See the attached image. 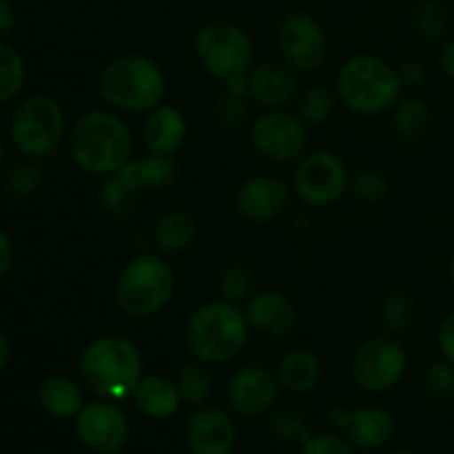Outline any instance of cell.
<instances>
[{
	"mask_svg": "<svg viewBox=\"0 0 454 454\" xmlns=\"http://www.w3.org/2000/svg\"><path fill=\"white\" fill-rule=\"evenodd\" d=\"M142 353L136 341L120 335H102L84 346L78 362L82 384L96 397L106 402H124L133 397L142 381Z\"/></svg>",
	"mask_w": 454,
	"mask_h": 454,
	"instance_id": "cell-1",
	"label": "cell"
},
{
	"mask_svg": "<svg viewBox=\"0 0 454 454\" xmlns=\"http://www.w3.org/2000/svg\"><path fill=\"white\" fill-rule=\"evenodd\" d=\"M69 151L82 171L106 177L133 160L131 129L109 111H89L71 127Z\"/></svg>",
	"mask_w": 454,
	"mask_h": 454,
	"instance_id": "cell-2",
	"label": "cell"
},
{
	"mask_svg": "<svg viewBox=\"0 0 454 454\" xmlns=\"http://www.w3.org/2000/svg\"><path fill=\"white\" fill-rule=\"evenodd\" d=\"M247 313L226 300L207 301L189 317L186 348L202 364H226L238 357L248 341Z\"/></svg>",
	"mask_w": 454,
	"mask_h": 454,
	"instance_id": "cell-3",
	"label": "cell"
},
{
	"mask_svg": "<svg viewBox=\"0 0 454 454\" xmlns=\"http://www.w3.org/2000/svg\"><path fill=\"white\" fill-rule=\"evenodd\" d=\"M335 91L353 114L380 115L397 105L403 87L397 67L372 53H355L337 71Z\"/></svg>",
	"mask_w": 454,
	"mask_h": 454,
	"instance_id": "cell-4",
	"label": "cell"
},
{
	"mask_svg": "<svg viewBox=\"0 0 454 454\" xmlns=\"http://www.w3.org/2000/svg\"><path fill=\"white\" fill-rule=\"evenodd\" d=\"M102 98L127 114H149L162 105L167 80L155 60L137 53L114 58L100 74Z\"/></svg>",
	"mask_w": 454,
	"mask_h": 454,
	"instance_id": "cell-5",
	"label": "cell"
},
{
	"mask_svg": "<svg viewBox=\"0 0 454 454\" xmlns=\"http://www.w3.org/2000/svg\"><path fill=\"white\" fill-rule=\"evenodd\" d=\"M176 293V270L167 260L151 253L136 255L120 273L115 304L133 319L160 313Z\"/></svg>",
	"mask_w": 454,
	"mask_h": 454,
	"instance_id": "cell-6",
	"label": "cell"
},
{
	"mask_svg": "<svg viewBox=\"0 0 454 454\" xmlns=\"http://www.w3.org/2000/svg\"><path fill=\"white\" fill-rule=\"evenodd\" d=\"M67 120L60 102L51 96H31L18 105L9 124L12 145L27 160H44L65 140Z\"/></svg>",
	"mask_w": 454,
	"mask_h": 454,
	"instance_id": "cell-7",
	"label": "cell"
},
{
	"mask_svg": "<svg viewBox=\"0 0 454 454\" xmlns=\"http://www.w3.org/2000/svg\"><path fill=\"white\" fill-rule=\"evenodd\" d=\"M193 51L204 71L224 82L231 75L251 69L253 40L242 27L208 22L195 34Z\"/></svg>",
	"mask_w": 454,
	"mask_h": 454,
	"instance_id": "cell-8",
	"label": "cell"
},
{
	"mask_svg": "<svg viewBox=\"0 0 454 454\" xmlns=\"http://www.w3.org/2000/svg\"><path fill=\"white\" fill-rule=\"evenodd\" d=\"M348 184V167L333 151L304 153L293 171V191L309 207L324 208L340 202Z\"/></svg>",
	"mask_w": 454,
	"mask_h": 454,
	"instance_id": "cell-9",
	"label": "cell"
},
{
	"mask_svg": "<svg viewBox=\"0 0 454 454\" xmlns=\"http://www.w3.org/2000/svg\"><path fill=\"white\" fill-rule=\"evenodd\" d=\"M406 368L408 355L402 341L388 335H380L364 341L355 353L353 380L366 393H388L402 381Z\"/></svg>",
	"mask_w": 454,
	"mask_h": 454,
	"instance_id": "cell-10",
	"label": "cell"
},
{
	"mask_svg": "<svg viewBox=\"0 0 454 454\" xmlns=\"http://www.w3.org/2000/svg\"><path fill=\"white\" fill-rule=\"evenodd\" d=\"M282 60L297 74H315L326 60L328 38L322 22L309 12H291L278 29Z\"/></svg>",
	"mask_w": 454,
	"mask_h": 454,
	"instance_id": "cell-11",
	"label": "cell"
},
{
	"mask_svg": "<svg viewBox=\"0 0 454 454\" xmlns=\"http://www.w3.org/2000/svg\"><path fill=\"white\" fill-rule=\"evenodd\" d=\"M251 142L257 153L270 162L291 164L306 153L309 133L297 115L284 109H269L253 122Z\"/></svg>",
	"mask_w": 454,
	"mask_h": 454,
	"instance_id": "cell-12",
	"label": "cell"
},
{
	"mask_svg": "<svg viewBox=\"0 0 454 454\" xmlns=\"http://www.w3.org/2000/svg\"><path fill=\"white\" fill-rule=\"evenodd\" d=\"M75 434L87 450L96 454H118L127 446L129 419L115 402L98 399L84 403L75 417Z\"/></svg>",
	"mask_w": 454,
	"mask_h": 454,
	"instance_id": "cell-13",
	"label": "cell"
},
{
	"mask_svg": "<svg viewBox=\"0 0 454 454\" xmlns=\"http://www.w3.org/2000/svg\"><path fill=\"white\" fill-rule=\"evenodd\" d=\"M278 375L266 371L264 366L239 368L229 381L226 399L229 406L242 417H260L273 408L279 395Z\"/></svg>",
	"mask_w": 454,
	"mask_h": 454,
	"instance_id": "cell-14",
	"label": "cell"
},
{
	"mask_svg": "<svg viewBox=\"0 0 454 454\" xmlns=\"http://www.w3.org/2000/svg\"><path fill=\"white\" fill-rule=\"evenodd\" d=\"M288 200H291V189L279 177L253 176L238 189L235 207L247 222L269 224L286 211Z\"/></svg>",
	"mask_w": 454,
	"mask_h": 454,
	"instance_id": "cell-15",
	"label": "cell"
},
{
	"mask_svg": "<svg viewBox=\"0 0 454 454\" xmlns=\"http://www.w3.org/2000/svg\"><path fill=\"white\" fill-rule=\"evenodd\" d=\"M186 443L193 454H233L238 443L233 419L217 406H198L186 424Z\"/></svg>",
	"mask_w": 454,
	"mask_h": 454,
	"instance_id": "cell-16",
	"label": "cell"
},
{
	"mask_svg": "<svg viewBox=\"0 0 454 454\" xmlns=\"http://www.w3.org/2000/svg\"><path fill=\"white\" fill-rule=\"evenodd\" d=\"M295 74L284 60L260 62L248 71V96L264 109H284L297 100Z\"/></svg>",
	"mask_w": 454,
	"mask_h": 454,
	"instance_id": "cell-17",
	"label": "cell"
},
{
	"mask_svg": "<svg viewBox=\"0 0 454 454\" xmlns=\"http://www.w3.org/2000/svg\"><path fill=\"white\" fill-rule=\"evenodd\" d=\"M244 313L251 331L266 337H286L297 326L295 306L278 291H260L251 295Z\"/></svg>",
	"mask_w": 454,
	"mask_h": 454,
	"instance_id": "cell-18",
	"label": "cell"
},
{
	"mask_svg": "<svg viewBox=\"0 0 454 454\" xmlns=\"http://www.w3.org/2000/svg\"><path fill=\"white\" fill-rule=\"evenodd\" d=\"M344 433L350 446L357 450H380L393 439L395 419L388 411L380 406H359L348 411Z\"/></svg>",
	"mask_w": 454,
	"mask_h": 454,
	"instance_id": "cell-19",
	"label": "cell"
},
{
	"mask_svg": "<svg viewBox=\"0 0 454 454\" xmlns=\"http://www.w3.org/2000/svg\"><path fill=\"white\" fill-rule=\"evenodd\" d=\"M186 137V120L173 105H158L146 114L142 124V140L151 153L173 155Z\"/></svg>",
	"mask_w": 454,
	"mask_h": 454,
	"instance_id": "cell-20",
	"label": "cell"
},
{
	"mask_svg": "<svg viewBox=\"0 0 454 454\" xmlns=\"http://www.w3.org/2000/svg\"><path fill=\"white\" fill-rule=\"evenodd\" d=\"M278 381L293 395H306L317 388L322 380V362L309 348H291L278 364Z\"/></svg>",
	"mask_w": 454,
	"mask_h": 454,
	"instance_id": "cell-21",
	"label": "cell"
},
{
	"mask_svg": "<svg viewBox=\"0 0 454 454\" xmlns=\"http://www.w3.org/2000/svg\"><path fill=\"white\" fill-rule=\"evenodd\" d=\"M133 403L137 411L149 419H168L177 412L182 399L177 393L176 380H168L162 375H149L142 377L137 384L136 393H133Z\"/></svg>",
	"mask_w": 454,
	"mask_h": 454,
	"instance_id": "cell-22",
	"label": "cell"
},
{
	"mask_svg": "<svg viewBox=\"0 0 454 454\" xmlns=\"http://www.w3.org/2000/svg\"><path fill=\"white\" fill-rule=\"evenodd\" d=\"M38 402L47 415L56 419H75L84 408L82 390L69 377L53 375L40 384Z\"/></svg>",
	"mask_w": 454,
	"mask_h": 454,
	"instance_id": "cell-23",
	"label": "cell"
},
{
	"mask_svg": "<svg viewBox=\"0 0 454 454\" xmlns=\"http://www.w3.org/2000/svg\"><path fill=\"white\" fill-rule=\"evenodd\" d=\"M142 189L131 176V171L124 164L120 171L111 173L105 177L100 191H98V200H100L102 208L111 213L114 217H129L137 207Z\"/></svg>",
	"mask_w": 454,
	"mask_h": 454,
	"instance_id": "cell-24",
	"label": "cell"
},
{
	"mask_svg": "<svg viewBox=\"0 0 454 454\" xmlns=\"http://www.w3.org/2000/svg\"><path fill=\"white\" fill-rule=\"evenodd\" d=\"M127 168L142 191H164L176 184L180 176V164L173 155L151 153L146 158H133L127 162Z\"/></svg>",
	"mask_w": 454,
	"mask_h": 454,
	"instance_id": "cell-25",
	"label": "cell"
},
{
	"mask_svg": "<svg viewBox=\"0 0 454 454\" xmlns=\"http://www.w3.org/2000/svg\"><path fill=\"white\" fill-rule=\"evenodd\" d=\"M433 127V111L424 98L408 96L397 100L393 111V129L402 140L419 142Z\"/></svg>",
	"mask_w": 454,
	"mask_h": 454,
	"instance_id": "cell-26",
	"label": "cell"
},
{
	"mask_svg": "<svg viewBox=\"0 0 454 454\" xmlns=\"http://www.w3.org/2000/svg\"><path fill=\"white\" fill-rule=\"evenodd\" d=\"M195 235H198V222L191 213L180 208L168 211L155 224V244L162 253L186 251L195 242Z\"/></svg>",
	"mask_w": 454,
	"mask_h": 454,
	"instance_id": "cell-27",
	"label": "cell"
},
{
	"mask_svg": "<svg viewBox=\"0 0 454 454\" xmlns=\"http://www.w3.org/2000/svg\"><path fill=\"white\" fill-rule=\"evenodd\" d=\"M337 100L340 96L335 89H331L328 84H313L297 98V118L306 127H319L335 114Z\"/></svg>",
	"mask_w": 454,
	"mask_h": 454,
	"instance_id": "cell-28",
	"label": "cell"
},
{
	"mask_svg": "<svg viewBox=\"0 0 454 454\" xmlns=\"http://www.w3.org/2000/svg\"><path fill=\"white\" fill-rule=\"evenodd\" d=\"M381 324L393 335H403L412 328L417 319V301L411 293L393 291L381 301Z\"/></svg>",
	"mask_w": 454,
	"mask_h": 454,
	"instance_id": "cell-29",
	"label": "cell"
},
{
	"mask_svg": "<svg viewBox=\"0 0 454 454\" xmlns=\"http://www.w3.org/2000/svg\"><path fill=\"white\" fill-rule=\"evenodd\" d=\"M176 386L177 393H180L182 403H189V406H204L207 399L211 397L213 381L208 375L207 368L202 366V362H191L177 371L176 375Z\"/></svg>",
	"mask_w": 454,
	"mask_h": 454,
	"instance_id": "cell-30",
	"label": "cell"
},
{
	"mask_svg": "<svg viewBox=\"0 0 454 454\" xmlns=\"http://www.w3.org/2000/svg\"><path fill=\"white\" fill-rule=\"evenodd\" d=\"M27 80V67L20 53L0 40V105L13 100L22 91Z\"/></svg>",
	"mask_w": 454,
	"mask_h": 454,
	"instance_id": "cell-31",
	"label": "cell"
},
{
	"mask_svg": "<svg viewBox=\"0 0 454 454\" xmlns=\"http://www.w3.org/2000/svg\"><path fill=\"white\" fill-rule=\"evenodd\" d=\"M412 27L424 40H442L450 29L448 9L439 0H419L412 9Z\"/></svg>",
	"mask_w": 454,
	"mask_h": 454,
	"instance_id": "cell-32",
	"label": "cell"
},
{
	"mask_svg": "<svg viewBox=\"0 0 454 454\" xmlns=\"http://www.w3.org/2000/svg\"><path fill=\"white\" fill-rule=\"evenodd\" d=\"M269 430L278 442L286 443H306L313 433H310V421L297 408H279L273 412L269 421Z\"/></svg>",
	"mask_w": 454,
	"mask_h": 454,
	"instance_id": "cell-33",
	"label": "cell"
},
{
	"mask_svg": "<svg viewBox=\"0 0 454 454\" xmlns=\"http://www.w3.org/2000/svg\"><path fill=\"white\" fill-rule=\"evenodd\" d=\"M253 282H255L253 279V270L247 264H242V262H233V264H229L222 270L220 282H217L220 300L239 304L247 297H251Z\"/></svg>",
	"mask_w": 454,
	"mask_h": 454,
	"instance_id": "cell-34",
	"label": "cell"
},
{
	"mask_svg": "<svg viewBox=\"0 0 454 454\" xmlns=\"http://www.w3.org/2000/svg\"><path fill=\"white\" fill-rule=\"evenodd\" d=\"M43 184V168L35 164V160L29 162H18L4 176V191L12 198H29Z\"/></svg>",
	"mask_w": 454,
	"mask_h": 454,
	"instance_id": "cell-35",
	"label": "cell"
},
{
	"mask_svg": "<svg viewBox=\"0 0 454 454\" xmlns=\"http://www.w3.org/2000/svg\"><path fill=\"white\" fill-rule=\"evenodd\" d=\"M424 390L430 399L448 403L454 399V364L448 359L433 362L424 372Z\"/></svg>",
	"mask_w": 454,
	"mask_h": 454,
	"instance_id": "cell-36",
	"label": "cell"
},
{
	"mask_svg": "<svg viewBox=\"0 0 454 454\" xmlns=\"http://www.w3.org/2000/svg\"><path fill=\"white\" fill-rule=\"evenodd\" d=\"M388 180L381 171H375V168H364V171H357L353 177H350L348 191L359 200V202L366 204H377L381 200L388 198Z\"/></svg>",
	"mask_w": 454,
	"mask_h": 454,
	"instance_id": "cell-37",
	"label": "cell"
},
{
	"mask_svg": "<svg viewBox=\"0 0 454 454\" xmlns=\"http://www.w3.org/2000/svg\"><path fill=\"white\" fill-rule=\"evenodd\" d=\"M213 114H215L217 124H220L222 129L242 127L244 120L248 118L247 98L224 93V96H220V100L215 102V109H213Z\"/></svg>",
	"mask_w": 454,
	"mask_h": 454,
	"instance_id": "cell-38",
	"label": "cell"
},
{
	"mask_svg": "<svg viewBox=\"0 0 454 454\" xmlns=\"http://www.w3.org/2000/svg\"><path fill=\"white\" fill-rule=\"evenodd\" d=\"M300 454H353V446L337 434L324 433L313 434L306 443H301Z\"/></svg>",
	"mask_w": 454,
	"mask_h": 454,
	"instance_id": "cell-39",
	"label": "cell"
},
{
	"mask_svg": "<svg viewBox=\"0 0 454 454\" xmlns=\"http://www.w3.org/2000/svg\"><path fill=\"white\" fill-rule=\"evenodd\" d=\"M399 82L403 89H417L426 80V67L417 60H406L397 67Z\"/></svg>",
	"mask_w": 454,
	"mask_h": 454,
	"instance_id": "cell-40",
	"label": "cell"
},
{
	"mask_svg": "<svg viewBox=\"0 0 454 454\" xmlns=\"http://www.w3.org/2000/svg\"><path fill=\"white\" fill-rule=\"evenodd\" d=\"M437 344L439 350H442V357L454 364V313H450L443 319L442 328H439Z\"/></svg>",
	"mask_w": 454,
	"mask_h": 454,
	"instance_id": "cell-41",
	"label": "cell"
},
{
	"mask_svg": "<svg viewBox=\"0 0 454 454\" xmlns=\"http://www.w3.org/2000/svg\"><path fill=\"white\" fill-rule=\"evenodd\" d=\"M13 266V242L4 231H0V282L9 275Z\"/></svg>",
	"mask_w": 454,
	"mask_h": 454,
	"instance_id": "cell-42",
	"label": "cell"
},
{
	"mask_svg": "<svg viewBox=\"0 0 454 454\" xmlns=\"http://www.w3.org/2000/svg\"><path fill=\"white\" fill-rule=\"evenodd\" d=\"M16 27V9L9 0H0V40L7 38Z\"/></svg>",
	"mask_w": 454,
	"mask_h": 454,
	"instance_id": "cell-43",
	"label": "cell"
},
{
	"mask_svg": "<svg viewBox=\"0 0 454 454\" xmlns=\"http://www.w3.org/2000/svg\"><path fill=\"white\" fill-rule=\"evenodd\" d=\"M248 71H244V74H235V75H231L229 80H224V93L247 98L248 87H251V84H248Z\"/></svg>",
	"mask_w": 454,
	"mask_h": 454,
	"instance_id": "cell-44",
	"label": "cell"
},
{
	"mask_svg": "<svg viewBox=\"0 0 454 454\" xmlns=\"http://www.w3.org/2000/svg\"><path fill=\"white\" fill-rule=\"evenodd\" d=\"M439 67H442L443 75L454 82V35L443 43L442 51H439Z\"/></svg>",
	"mask_w": 454,
	"mask_h": 454,
	"instance_id": "cell-45",
	"label": "cell"
},
{
	"mask_svg": "<svg viewBox=\"0 0 454 454\" xmlns=\"http://www.w3.org/2000/svg\"><path fill=\"white\" fill-rule=\"evenodd\" d=\"M9 359H12V346H9V340L4 337V333L0 331V372L7 368Z\"/></svg>",
	"mask_w": 454,
	"mask_h": 454,
	"instance_id": "cell-46",
	"label": "cell"
},
{
	"mask_svg": "<svg viewBox=\"0 0 454 454\" xmlns=\"http://www.w3.org/2000/svg\"><path fill=\"white\" fill-rule=\"evenodd\" d=\"M3 162H4V142L3 137H0V167H3Z\"/></svg>",
	"mask_w": 454,
	"mask_h": 454,
	"instance_id": "cell-47",
	"label": "cell"
},
{
	"mask_svg": "<svg viewBox=\"0 0 454 454\" xmlns=\"http://www.w3.org/2000/svg\"><path fill=\"white\" fill-rule=\"evenodd\" d=\"M450 284H452V288H454V257H452V262H450Z\"/></svg>",
	"mask_w": 454,
	"mask_h": 454,
	"instance_id": "cell-48",
	"label": "cell"
},
{
	"mask_svg": "<svg viewBox=\"0 0 454 454\" xmlns=\"http://www.w3.org/2000/svg\"><path fill=\"white\" fill-rule=\"evenodd\" d=\"M390 454H415V452H411V450H395V452H390Z\"/></svg>",
	"mask_w": 454,
	"mask_h": 454,
	"instance_id": "cell-49",
	"label": "cell"
}]
</instances>
